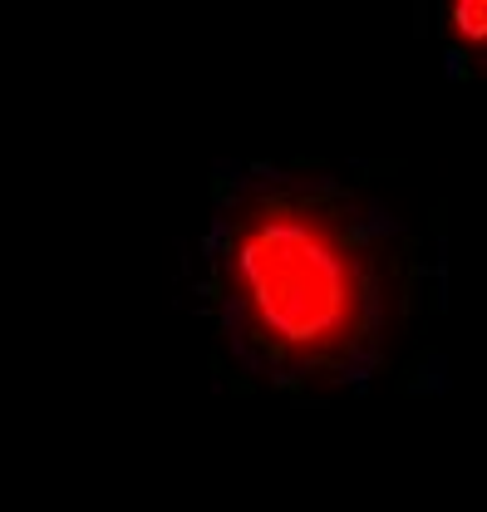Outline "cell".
<instances>
[{"label": "cell", "instance_id": "6da1fadb", "mask_svg": "<svg viewBox=\"0 0 487 512\" xmlns=\"http://www.w3.org/2000/svg\"><path fill=\"white\" fill-rule=\"evenodd\" d=\"M217 276L237 335L276 370H345L374 340V256L305 192H261L237 207Z\"/></svg>", "mask_w": 487, "mask_h": 512}]
</instances>
